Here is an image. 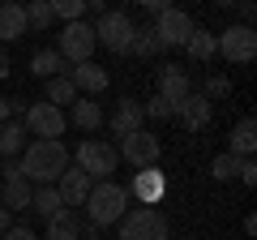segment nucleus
<instances>
[{
    "mask_svg": "<svg viewBox=\"0 0 257 240\" xmlns=\"http://www.w3.org/2000/svg\"><path fill=\"white\" fill-rule=\"evenodd\" d=\"M18 163H22L26 185H39V189H43V185H56V180H60V172L69 167V150H64V142H43V138H35Z\"/></svg>",
    "mask_w": 257,
    "mask_h": 240,
    "instance_id": "nucleus-1",
    "label": "nucleus"
},
{
    "mask_svg": "<svg viewBox=\"0 0 257 240\" xmlns=\"http://www.w3.org/2000/svg\"><path fill=\"white\" fill-rule=\"evenodd\" d=\"M82 206H86V214H90V227H111V223L124 219L128 193L116 180H99V185H90V197H86Z\"/></svg>",
    "mask_w": 257,
    "mask_h": 240,
    "instance_id": "nucleus-2",
    "label": "nucleus"
},
{
    "mask_svg": "<svg viewBox=\"0 0 257 240\" xmlns=\"http://www.w3.org/2000/svg\"><path fill=\"white\" fill-rule=\"evenodd\" d=\"M90 30H94V43H103L107 52L124 56V52H128V43H133V30H138V22L128 18V13H120V9H107Z\"/></svg>",
    "mask_w": 257,
    "mask_h": 240,
    "instance_id": "nucleus-3",
    "label": "nucleus"
},
{
    "mask_svg": "<svg viewBox=\"0 0 257 240\" xmlns=\"http://www.w3.org/2000/svg\"><path fill=\"white\" fill-rule=\"evenodd\" d=\"M116 163H120V155H116V146H111V142H103V138H86L82 146H77V163H73V167H82L90 180H111Z\"/></svg>",
    "mask_w": 257,
    "mask_h": 240,
    "instance_id": "nucleus-4",
    "label": "nucleus"
},
{
    "mask_svg": "<svg viewBox=\"0 0 257 240\" xmlns=\"http://www.w3.org/2000/svg\"><path fill=\"white\" fill-rule=\"evenodd\" d=\"M167 219L150 206H138V210H124L120 219V240H167Z\"/></svg>",
    "mask_w": 257,
    "mask_h": 240,
    "instance_id": "nucleus-5",
    "label": "nucleus"
},
{
    "mask_svg": "<svg viewBox=\"0 0 257 240\" xmlns=\"http://www.w3.org/2000/svg\"><path fill=\"white\" fill-rule=\"evenodd\" d=\"M60 60L64 65H86L94 56V30L90 22H69V26H60Z\"/></svg>",
    "mask_w": 257,
    "mask_h": 240,
    "instance_id": "nucleus-6",
    "label": "nucleus"
},
{
    "mask_svg": "<svg viewBox=\"0 0 257 240\" xmlns=\"http://www.w3.org/2000/svg\"><path fill=\"white\" fill-rule=\"evenodd\" d=\"M214 43L227 56V65H248L257 56V30L244 26V22H236V26H227L223 35H214Z\"/></svg>",
    "mask_w": 257,
    "mask_h": 240,
    "instance_id": "nucleus-7",
    "label": "nucleus"
},
{
    "mask_svg": "<svg viewBox=\"0 0 257 240\" xmlns=\"http://www.w3.org/2000/svg\"><path fill=\"white\" fill-rule=\"evenodd\" d=\"M124 193L133 197L138 206H150V210H155V206L163 202V193H167V176H163V167H159V163H155V167H138Z\"/></svg>",
    "mask_w": 257,
    "mask_h": 240,
    "instance_id": "nucleus-8",
    "label": "nucleus"
},
{
    "mask_svg": "<svg viewBox=\"0 0 257 240\" xmlns=\"http://www.w3.org/2000/svg\"><path fill=\"white\" fill-rule=\"evenodd\" d=\"M150 30H155L159 47H184L193 35V18L184 9H163L155 22H150Z\"/></svg>",
    "mask_w": 257,
    "mask_h": 240,
    "instance_id": "nucleus-9",
    "label": "nucleus"
},
{
    "mask_svg": "<svg viewBox=\"0 0 257 240\" xmlns=\"http://www.w3.org/2000/svg\"><path fill=\"white\" fill-rule=\"evenodd\" d=\"M116 155H120V159H128L133 167H155V163H159V155H163V142H159L155 133L138 129V133H128V138H120Z\"/></svg>",
    "mask_w": 257,
    "mask_h": 240,
    "instance_id": "nucleus-10",
    "label": "nucleus"
},
{
    "mask_svg": "<svg viewBox=\"0 0 257 240\" xmlns=\"http://www.w3.org/2000/svg\"><path fill=\"white\" fill-rule=\"evenodd\" d=\"M26 129L35 133V138H43V142H60V133L69 129V120H64V111L52 107V103H35V107H26Z\"/></svg>",
    "mask_w": 257,
    "mask_h": 240,
    "instance_id": "nucleus-11",
    "label": "nucleus"
},
{
    "mask_svg": "<svg viewBox=\"0 0 257 240\" xmlns=\"http://www.w3.org/2000/svg\"><path fill=\"white\" fill-rule=\"evenodd\" d=\"M90 176L82 172V167H64L60 172V180H56V193H60V202H64V210H73V206H82L86 197H90Z\"/></svg>",
    "mask_w": 257,
    "mask_h": 240,
    "instance_id": "nucleus-12",
    "label": "nucleus"
},
{
    "mask_svg": "<svg viewBox=\"0 0 257 240\" xmlns=\"http://www.w3.org/2000/svg\"><path fill=\"white\" fill-rule=\"evenodd\" d=\"M69 82H73V90L82 94V99H94V94L107 90V69L94 65V60H86V65H73V69H69Z\"/></svg>",
    "mask_w": 257,
    "mask_h": 240,
    "instance_id": "nucleus-13",
    "label": "nucleus"
},
{
    "mask_svg": "<svg viewBox=\"0 0 257 240\" xmlns=\"http://www.w3.org/2000/svg\"><path fill=\"white\" fill-rule=\"evenodd\" d=\"M210 116H214V107H210V99H202V94H189V99L176 103V120H180L184 129H193V133L206 129Z\"/></svg>",
    "mask_w": 257,
    "mask_h": 240,
    "instance_id": "nucleus-14",
    "label": "nucleus"
},
{
    "mask_svg": "<svg viewBox=\"0 0 257 240\" xmlns=\"http://www.w3.org/2000/svg\"><path fill=\"white\" fill-rule=\"evenodd\" d=\"M189 94H193V82H189L184 69H176V65H163V69H159V99L180 103V99H189Z\"/></svg>",
    "mask_w": 257,
    "mask_h": 240,
    "instance_id": "nucleus-15",
    "label": "nucleus"
},
{
    "mask_svg": "<svg viewBox=\"0 0 257 240\" xmlns=\"http://www.w3.org/2000/svg\"><path fill=\"white\" fill-rule=\"evenodd\" d=\"M107 125H111V133H116V138H128V133H138L142 125H146V116H142V103H138V99H120Z\"/></svg>",
    "mask_w": 257,
    "mask_h": 240,
    "instance_id": "nucleus-16",
    "label": "nucleus"
},
{
    "mask_svg": "<svg viewBox=\"0 0 257 240\" xmlns=\"http://www.w3.org/2000/svg\"><path fill=\"white\" fill-rule=\"evenodd\" d=\"M22 35H26V13H22V5L0 0V43H13Z\"/></svg>",
    "mask_w": 257,
    "mask_h": 240,
    "instance_id": "nucleus-17",
    "label": "nucleus"
},
{
    "mask_svg": "<svg viewBox=\"0 0 257 240\" xmlns=\"http://www.w3.org/2000/svg\"><path fill=\"white\" fill-rule=\"evenodd\" d=\"M30 73L43 77V82H52V77H64L69 69H64V60H60V52H56V47H39V52L30 56Z\"/></svg>",
    "mask_w": 257,
    "mask_h": 240,
    "instance_id": "nucleus-18",
    "label": "nucleus"
},
{
    "mask_svg": "<svg viewBox=\"0 0 257 240\" xmlns=\"http://www.w3.org/2000/svg\"><path fill=\"white\" fill-rule=\"evenodd\" d=\"M253 150H257V125H253V116H244V120H236V129H231V155L253 159Z\"/></svg>",
    "mask_w": 257,
    "mask_h": 240,
    "instance_id": "nucleus-19",
    "label": "nucleus"
},
{
    "mask_svg": "<svg viewBox=\"0 0 257 240\" xmlns=\"http://www.w3.org/2000/svg\"><path fill=\"white\" fill-rule=\"evenodd\" d=\"M82 236V219H77V210H60L47 219V240H77Z\"/></svg>",
    "mask_w": 257,
    "mask_h": 240,
    "instance_id": "nucleus-20",
    "label": "nucleus"
},
{
    "mask_svg": "<svg viewBox=\"0 0 257 240\" xmlns=\"http://www.w3.org/2000/svg\"><path fill=\"white\" fill-rule=\"evenodd\" d=\"M26 150V125L22 120H5L0 125V159H13Z\"/></svg>",
    "mask_w": 257,
    "mask_h": 240,
    "instance_id": "nucleus-21",
    "label": "nucleus"
},
{
    "mask_svg": "<svg viewBox=\"0 0 257 240\" xmlns=\"http://www.w3.org/2000/svg\"><path fill=\"white\" fill-rule=\"evenodd\" d=\"M64 120H73L77 129L94 133V129H99V125H103V107H99V103H94V99H77V103H73V111H69V116H64Z\"/></svg>",
    "mask_w": 257,
    "mask_h": 240,
    "instance_id": "nucleus-22",
    "label": "nucleus"
},
{
    "mask_svg": "<svg viewBox=\"0 0 257 240\" xmlns=\"http://www.w3.org/2000/svg\"><path fill=\"white\" fill-rule=\"evenodd\" d=\"M30 193H35V189L26 185V180H9V185H0V206H5V210H30Z\"/></svg>",
    "mask_w": 257,
    "mask_h": 240,
    "instance_id": "nucleus-23",
    "label": "nucleus"
},
{
    "mask_svg": "<svg viewBox=\"0 0 257 240\" xmlns=\"http://www.w3.org/2000/svg\"><path fill=\"white\" fill-rule=\"evenodd\" d=\"M30 210H35V214H43V219L60 214V210H64V202H60V193H56V185L35 189V193H30Z\"/></svg>",
    "mask_w": 257,
    "mask_h": 240,
    "instance_id": "nucleus-24",
    "label": "nucleus"
},
{
    "mask_svg": "<svg viewBox=\"0 0 257 240\" xmlns=\"http://www.w3.org/2000/svg\"><path fill=\"white\" fill-rule=\"evenodd\" d=\"M77 99H82V94H77L73 90V82H69V73H64V77H52V82H47V103H52V107H73V103Z\"/></svg>",
    "mask_w": 257,
    "mask_h": 240,
    "instance_id": "nucleus-25",
    "label": "nucleus"
},
{
    "mask_svg": "<svg viewBox=\"0 0 257 240\" xmlns=\"http://www.w3.org/2000/svg\"><path fill=\"white\" fill-rule=\"evenodd\" d=\"M184 52H189L193 60H210V56L219 52V43H214V35H210V30L193 26V35H189V43H184Z\"/></svg>",
    "mask_w": 257,
    "mask_h": 240,
    "instance_id": "nucleus-26",
    "label": "nucleus"
},
{
    "mask_svg": "<svg viewBox=\"0 0 257 240\" xmlns=\"http://www.w3.org/2000/svg\"><path fill=\"white\" fill-rule=\"evenodd\" d=\"M22 13H26V26H30V30H47V26L56 22L47 0H26V5H22Z\"/></svg>",
    "mask_w": 257,
    "mask_h": 240,
    "instance_id": "nucleus-27",
    "label": "nucleus"
},
{
    "mask_svg": "<svg viewBox=\"0 0 257 240\" xmlns=\"http://www.w3.org/2000/svg\"><path fill=\"white\" fill-rule=\"evenodd\" d=\"M47 5H52V18H60L64 26L86 18V0H47Z\"/></svg>",
    "mask_w": 257,
    "mask_h": 240,
    "instance_id": "nucleus-28",
    "label": "nucleus"
},
{
    "mask_svg": "<svg viewBox=\"0 0 257 240\" xmlns=\"http://www.w3.org/2000/svg\"><path fill=\"white\" fill-rule=\"evenodd\" d=\"M128 52H133V56H155V52H159L155 30H150V26H138V30H133V43H128Z\"/></svg>",
    "mask_w": 257,
    "mask_h": 240,
    "instance_id": "nucleus-29",
    "label": "nucleus"
},
{
    "mask_svg": "<svg viewBox=\"0 0 257 240\" xmlns=\"http://www.w3.org/2000/svg\"><path fill=\"white\" fill-rule=\"evenodd\" d=\"M236 167H240V159L231 155V150H223V155H214L210 176H214V180H231V176H236Z\"/></svg>",
    "mask_w": 257,
    "mask_h": 240,
    "instance_id": "nucleus-30",
    "label": "nucleus"
},
{
    "mask_svg": "<svg viewBox=\"0 0 257 240\" xmlns=\"http://www.w3.org/2000/svg\"><path fill=\"white\" fill-rule=\"evenodd\" d=\"M227 94H231V77L227 73H210V77H206V90H202V99H227Z\"/></svg>",
    "mask_w": 257,
    "mask_h": 240,
    "instance_id": "nucleus-31",
    "label": "nucleus"
},
{
    "mask_svg": "<svg viewBox=\"0 0 257 240\" xmlns=\"http://www.w3.org/2000/svg\"><path fill=\"white\" fill-rule=\"evenodd\" d=\"M142 116H150V120H172V116H176V103H167V99H159V94H155V99L142 107Z\"/></svg>",
    "mask_w": 257,
    "mask_h": 240,
    "instance_id": "nucleus-32",
    "label": "nucleus"
},
{
    "mask_svg": "<svg viewBox=\"0 0 257 240\" xmlns=\"http://www.w3.org/2000/svg\"><path fill=\"white\" fill-rule=\"evenodd\" d=\"M236 176H240V180H244V185H257V163H253V159H240Z\"/></svg>",
    "mask_w": 257,
    "mask_h": 240,
    "instance_id": "nucleus-33",
    "label": "nucleus"
},
{
    "mask_svg": "<svg viewBox=\"0 0 257 240\" xmlns=\"http://www.w3.org/2000/svg\"><path fill=\"white\" fill-rule=\"evenodd\" d=\"M0 172H5V180H0V185H9V180H26V176H22V163H18V159L0 163Z\"/></svg>",
    "mask_w": 257,
    "mask_h": 240,
    "instance_id": "nucleus-34",
    "label": "nucleus"
},
{
    "mask_svg": "<svg viewBox=\"0 0 257 240\" xmlns=\"http://www.w3.org/2000/svg\"><path fill=\"white\" fill-rule=\"evenodd\" d=\"M5 240H39V236H35L30 227H26V223H13V227L5 231Z\"/></svg>",
    "mask_w": 257,
    "mask_h": 240,
    "instance_id": "nucleus-35",
    "label": "nucleus"
},
{
    "mask_svg": "<svg viewBox=\"0 0 257 240\" xmlns=\"http://www.w3.org/2000/svg\"><path fill=\"white\" fill-rule=\"evenodd\" d=\"M5 120H13V99H5V94H0V125H5Z\"/></svg>",
    "mask_w": 257,
    "mask_h": 240,
    "instance_id": "nucleus-36",
    "label": "nucleus"
},
{
    "mask_svg": "<svg viewBox=\"0 0 257 240\" xmlns=\"http://www.w3.org/2000/svg\"><path fill=\"white\" fill-rule=\"evenodd\" d=\"M9 227H13V214L5 210V206H0V236H5V231H9Z\"/></svg>",
    "mask_w": 257,
    "mask_h": 240,
    "instance_id": "nucleus-37",
    "label": "nucleus"
},
{
    "mask_svg": "<svg viewBox=\"0 0 257 240\" xmlns=\"http://www.w3.org/2000/svg\"><path fill=\"white\" fill-rule=\"evenodd\" d=\"M5 77H9V52L0 47V82H5Z\"/></svg>",
    "mask_w": 257,
    "mask_h": 240,
    "instance_id": "nucleus-38",
    "label": "nucleus"
},
{
    "mask_svg": "<svg viewBox=\"0 0 257 240\" xmlns=\"http://www.w3.org/2000/svg\"><path fill=\"white\" fill-rule=\"evenodd\" d=\"M0 163H5V159H0Z\"/></svg>",
    "mask_w": 257,
    "mask_h": 240,
    "instance_id": "nucleus-39",
    "label": "nucleus"
}]
</instances>
